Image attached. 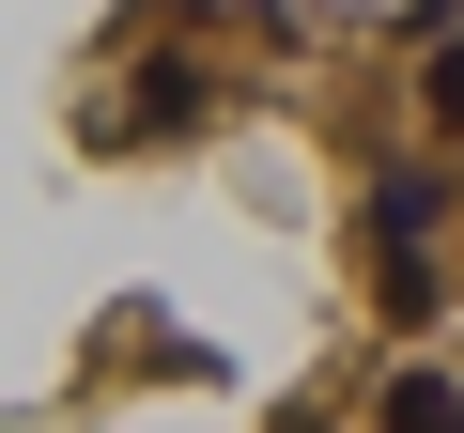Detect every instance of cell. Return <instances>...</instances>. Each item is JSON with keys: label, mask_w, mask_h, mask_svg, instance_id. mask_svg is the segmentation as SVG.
<instances>
[{"label": "cell", "mask_w": 464, "mask_h": 433, "mask_svg": "<svg viewBox=\"0 0 464 433\" xmlns=\"http://www.w3.org/2000/svg\"><path fill=\"white\" fill-rule=\"evenodd\" d=\"M372 433H464V387H449V371H402V387L372 402Z\"/></svg>", "instance_id": "1"}]
</instances>
